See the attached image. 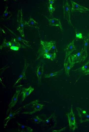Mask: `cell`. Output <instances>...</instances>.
Here are the masks:
<instances>
[{
    "label": "cell",
    "instance_id": "cell-16",
    "mask_svg": "<svg viewBox=\"0 0 89 132\" xmlns=\"http://www.w3.org/2000/svg\"><path fill=\"white\" fill-rule=\"evenodd\" d=\"M18 126V131L20 132H31L33 129L30 127L25 126L17 122Z\"/></svg>",
    "mask_w": 89,
    "mask_h": 132
},
{
    "label": "cell",
    "instance_id": "cell-26",
    "mask_svg": "<svg viewBox=\"0 0 89 132\" xmlns=\"http://www.w3.org/2000/svg\"><path fill=\"white\" fill-rule=\"evenodd\" d=\"M38 22L32 18H30L29 20L27 22L25 21V24H26L31 27H36L38 24Z\"/></svg>",
    "mask_w": 89,
    "mask_h": 132
},
{
    "label": "cell",
    "instance_id": "cell-13",
    "mask_svg": "<svg viewBox=\"0 0 89 132\" xmlns=\"http://www.w3.org/2000/svg\"><path fill=\"white\" fill-rule=\"evenodd\" d=\"M34 90V88L30 86L28 88H23L21 93L22 94V101L23 102L26 98Z\"/></svg>",
    "mask_w": 89,
    "mask_h": 132
},
{
    "label": "cell",
    "instance_id": "cell-22",
    "mask_svg": "<svg viewBox=\"0 0 89 132\" xmlns=\"http://www.w3.org/2000/svg\"><path fill=\"white\" fill-rule=\"evenodd\" d=\"M10 42L11 44V46L17 47L20 48H25L24 45L20 43L14 38H12Z\"/></svg>",
    "mask_w": 89,
    "mask_h": 132
},
{
    "label": "cell",
    "instance_id": "cell-12",
    "mask_svg": "<svg viewBox=\"0 0 89 132\" xmlns=\"http://www.w3.org/2000/svg\"><path fill=\"white\" fill-rule=\"evenodd\" d=\"M21 107H20L14 112H11V109L10 113L8 116L4 120V128H5L6 127L9 121L11 119L13 118L15 115L18 114L19 112L21 110Z\"/></svg>",
    "mask_w": 89,
    "mask_h": 132
},
{
    "label": "cell",
    "instance_id": "cell-27",
    "mask_svg": "<svg viewBox=\"0 0 89 132\" xmlns=\"http://www.w3.org/2000/svg\"><path fill=\"white\" fill-rule=\"evenodd\" d=\"M62 69L54 73H49L44 75V77L45 78H48L54 76L58 75L63 70Z\"/></svg>",
    "mask_w": 89,
    "mask_h": 132
},
{
    "label": "cell",
    "instance_id": "cell-14",
    "mask_svg": "<svg viewBox=\"0 0 89 132\" xmlns=\"http://www.w3.org/2000/svg\"><path fill=\"white\" fill-rule=\"evenodd\" d=\"M83 39L84 41V47L83 48V53L85 59L88 56L87 49L89 44V35L88 34L87 35L84 37Z\"/></svg>",
    "mask_w": 89,
    "mask_h": 132
},
{
    "label": "cell",
    "instance_id": "cell-10",
    "mask_svg": "<svg viewBox=\"0 0 89 132\" xmlns=\"http://www.w3.org/2000/svg\"><path fill=\"white\" fill-rule=\"evenodd\" d=\"M21 91V90L17 89L16 93L12 98L11 102L9 105L8 109L7 111V114L8 113L10 109H11L16 104L18 101V97Z\"/></svg>",
    "mask_w": 89,
    "mask_h": 132
},
{
    "label": "cell",
    "instance_id": "cell-29",
    "mask_svg": "<svg viewBox=\"0 0 89 132\" xmlns=\"http://www.w3.org/2000/svg\"><path fill=\"white\" fill-rule=\"evenodd\" d=\"M43 120L38 116H36L33 119V121L35 123L39 124Z\"/></svg>",
    "mask_w": 89,
    "mask_h": 132
},
{
    "label": "cell",
    "instance_id": "cell-23",
    "mask_svg": "<svg viewBox=\"0 0 89 132\" xmlns=\"http://www.w3.org/2000/svg\"><path fill=\"white\" fill-rule=\"evenodd\" d=\"M44 58L50 59L51 61H53L55 59L56 56V53L53 52L52 53H45L44 55Z\"/></svg>",
    "mask_w": 89,
    "mask_h": 132
},
{
    "label": "cell",
    "instance_id": "cell-3",
    "mask_svg": "<svg viewBox=\"0 0 89 132\" xmlns=\"http://www.w3.org/2000/svg\"><path fill=\"white\" fill-rule=\"evenodd\" d=\"M63 9L64 18L67 21L69 24L72 25L70 20V6L67 0L64 1Z\"/></svg>",
    "mask_w": 89,
    "mask_h": 132
},
{
    "label": "cell",
    "instance_id": "cell-1",
    "mask_svg": "<svg viewBox=\"0 0 89 132\" xmlns=\"http://www.w3.org/2000/svg\"><path fill=\"white\" fill-rule=\"evenodd\" d=\"M23 20L22 10L21 8L18 10L17 13V20L18 26L17 29L22 37L23 38L24 37V35L23 31L24 22Z\"/></svg>",
    "mask_w": 89,
    "mask_h": 132
},
{
    "label": "cell",
    "instance_id": "cell-6",
    "mask_svg": "<svg viewBox=\"0 0 89 132\" xmlns=\"http://www.w3.org/2000/svg\"><path fill=\"white\" fill-rule=\"evenodd\" d=\"M72 7V12H79L81 13L86 12L89 11V9L84 6L80 5L75 2L71 1Z\"/></svg>",
    "mask_w": 89,
    "mask_h": 132
},
{
    "label": "cell",
    "instance_id": "cell-9",
    "mask_svg": "<svg viewBox=\"0 0 89 132\" xmlns=\"http://www.w3.org/2000/svg\"><path fill=\"white\" fill-rule=\"evenodd\" d=\"M64 65L66 74L67 75H69L70 70L74 65V64L72 62L70 56L64 62Z\"/></svg>",
    "mask_w": 89,
    "mask_h": 132
},
{
    "label": "cell",
    "instance_id": "cell-25",
    "mask_svg": "<svg viewBox=\"0 0 89 132\" xmlns=\"http://www.w3.org/2000/svg\"><path fill=\"white\" fill-rule=\"evenodd\" d=\"M80 70L85 74L89 73V60L80 68Z\"/></svg>",
    "mask_w": 89,
    "mask_h": 132
},
{
    "label": "cell",
    "instance_id": "cell-34",
    "mask_svg": "<svg viewBox=\"0 0 89 132\" xmlns=\"http://www.w3.org/2000/svg\"><path fill=\"white\" fill-rule=\"evenodd\" d=\"M85 75H89V73H87V74H85Z\"/></svg>",
    "mask_w": 89,
    "mask_h": 132
},
{
    "label": "cell",
    "instance_id": "cell-19",
    "mask_svg": "<svg viewBox=\"0 0 89 132\" xmlns=\"http://www.w3.org/2000/svg\"><path fill=\"white\" fill-rule=\"evenodd\" d=\"M10 31L11 32V33L13 34L12 36H14V38L16 40L18 41H19L22 42L24 44L27 46L30 47L28 45L29 42L27 40L22 38L21 37L17 35H16L14 33L10 30Z\"/></svg>",
    "mask_w": 89,
    "mask_h": 132
},
{
    "label": "cell",
    "instance_id": "cell-18",
    "mask_svg": "<svg viewBox=\"0 0 89 132\" xmlns=\"http://www.w3.org/2000/svg\"><path fill=\"white\" fill-rule=\"evenodd\" d=\"M44 72V67L43 66H38L36 71V75L37 76L38 82H41V79Z\"/></svg>",
    "mask_w": 89,
    "mask_h": 132
},
{
    "label": "cell",
    "instance_id": "cell-33",
    "mask_svg": "<svg viewBox=\"0 0 89 132\" xmlns=\"http://www.w3.org/2000/svg\"><path fill=\"white\" fill-rule=\"evenodd\" d=\"M55 1L54 0H49V3L50 4H53Z\"/></svg>",
    "mask_w": 89,
    "mask_h": 132
},
{
    "label": "cell",
    "instance_id": "cell-11",
    "mask_svg": "<svg viewBox=\"0 0 89 132\" xmlns=\"http://www.w3.org/2000/svg\"><path fill=\"white\" fill-rule=\"evenodd\" d=\"M56 117L54 113L52 114L48 118L44 121L43 125L45 126H51L52 123L56 121Z\"/></svg>",
    "mask_w": 89,
    "mask_h": 132
},
{
    "label": "cell",
    "instance_id": "cell-7",
    "mask_svg": "<svg viewBox=\"0 0 89 132\" xmlns=\"http://www.w3.org/2000/svg\"><path fill=\"white\" fill-rule=\"evenodd\" d=\"M78 115L80 118L81 123L85 122H89V115L87 114L86 112L79 107H77Z\"/></svg>",
    "mask_w": 89,
    "mask_h": 132
},
{
    "label": "cell",
    "instance_id": "cell-24",
    "mask_svg": "<svg viewBox=\"0 0 89 132\" xmlns=\"http://www.w3.org/2000/svg\"><path fill=\"white\" fill-rule=\"evenodd\" d=\"M48 43L50 49V51L51 50L53 52L57 53L58 52L57 49L55 41H50L48 42Z\"/></svg>",
    "mask_w": 89,
    "mask_h": 132
},
{
    "label": "cell",
    "instance_id": "cell-35",
    "mask_svg": "<svg viewBox=\"0 0 89 132\" xmlns=\"http://www.w3.org/2000/svg\"><path fill=\"white\" fill-rule=\"evenodd\" d=\"M88 34L89 35V33Z\"/></svg>",
    "mask_w": 89,
    "mask_h": 132
},
{
    "label": "cell",
    "instance_id": "cell-2",
    "mask_svg": "<svg viewBox=\"0 0 89 132\" xmlns=\"http://www.w3.org/2000/svg\"><path fill=\"white\" fill-rule=\"evenodd\" d=\"M67 116L70 130L74 131L77 127L76 124L75 118L73 112L72 105L70 112L66 114Z\"/></svg>",
    "mask_w": 89,
    "mask_h": 132
},
{
    "label": "cell",
    "instance_id": "cell-32",
    "mask_svg": "<svg viewBox=\"0 0 89 132\" xmlns=\"http://www.w3.org/2000/svg\"><path fill=\"white\" fill-rule=\"evenodd\" d=\"M20 48L19 47H17L11 46L10 47V49L11 50L16 51L18 50Z\"/></svg>",
    "mask_w": 89,
    "mask_h": 132
},
{
    "label": "cell",
    "instance_id": "cell-31",
    "mask_svg": "<svg viewBox=\"0 0 89 132\" xmlns=\"http://www.w3.org/2000/svg\"><path fill=\"white\" fill-rule=\"evenodd\" d=\"M76 37L80 39H83V37L82 34L81 33H76Z\"/></svg>",
    "mask_w": 89,
    "mask_h": 132
},
{
    "label": "cell",
    "instance_id": "cell-8",
    "mask_svg": "<svg viewBox=\"0 0 89 132\" xmlns=\"http://www.w3.org/2000/svg\"><path fill=\"white\" fill-rule=\"evenodd\" d=\"M76 50V48L74 45V40H73L70 43L66 46L65 49L66 55L64 61V62L66 61L67 59L70 54Z\"/></svg>",
    "mask_w": 89,
    "mask_h": 132
},
{
    "label": "cell",
    "instance_id": "cell-30",
    "mask_svg": "<svg viewBox=\"0 0 89 132\" xmlns=\"http://www.w3.org/2000/svg\"><path fill=\"white\" fill-rule=\"evenodd\" d=\"M48 8L50 15H51L55 10V8L53 7L52 4H50L49 6L48 7Z\"/></svg>",
    "mask_w": 89,
    "mask_h": 132
},
{
    "label": "cell",
    "instance_id": "cell-15",
    "mask_svg": "<svg viewBox=\"0 0 89 132\" xmlns=\"http://www.w3.org/2000/svg\"><path fill=\"white\" fill-rule=\"evenodd\" d=\"M49 25L51 26H58L62 31L63 30L62 26L59 19L55 18L51 19H48Z\"/></svg>",
    "mask_w": 89,
    "mask_h": 132
},
{
    "label": "cell",
    "instance_id": "cell-5",
    "mask_svg": "<svg viewBox=\"0 0 89 132\" xmlns=\"http://www.w3.org/2000/svg\"><path fill=\"white\" fill-rule=\"evenodd\" d=\"M70 56L72 62L74 64L81 62H83L85 60L84 55L83 48L80 51Z\"/></svg>",
    "mask_w": 89,
    "mask_h": 132
},
{
    "label": "cell",
    "instance_id": "cell-17",
    "mask_svg": "<svg viewBox=\"0 0 89 132\" xmlns=\"http://www.w3.org/2000/svg\"><path fill=\"white\" fill-rule=\"evenodd\" d=\"M29 64L26 63V60H25L24 65V69H23L22 72L19 76L18 79L14 84V85L16 84L22 79H26V77L25 75V72L26 70L29 65Z\"/></svg>",
    "mask_w": 89,
    "mask_h": 132
},
{
    "label": "cell",
    "instance_id": "cell-20",
    "mask_svg": "<svg viewBox=\"0 0 89 132\" xmlns=\"http://www.w3.org/2000/svg\"><path fill=\"white\" fill-rule=\"evenodd\" d=\"M40 43L43 47L44 54L49 53L50 51V49L48 42L41 40Z\"/></svg>",
    "mask_w": 89,
    "mask_h": 132
},
{
    "label": "cell",
    "instance_id": "cell-28",
    "mask_svg": "<svg viewBox=\"0 0 89 132\" xmlns=\"http://www.w3.org/2000/svg\"><path fill=\"white\" fill-rule=\"evenodd\" d=\"M11 43L10 41H7L5 38L3 39V41L2 44L0 45V48L1 49L3 47H11Z\"/></svg>",
    "mask_w": 89,
    "mask_h": 132
},
{
    "label": "cell",
    "instance_id": "cell-21",
    "mask_svg": "<svg viewBox=\"0 0 89 132\" xmlns=\"http://www.w3.org/2000/svg\"><path fill=\"white\" fill-rule=\"evenodd\" d=\"M8 7L7 6L1 18L2 20H8L12 16V13L10 11H8Z\"/></svg>",
    "mask_w": 89,
    "mask_h": 132
},
{
    "label": "cell",
    "instance_id": "cell-4",
    "mask_svg": "<svg viewBox=\"0 0 89 132\" xmlns=\"http://www.w3.org/2000/svg\"><path fill=\"white\" fill-rule=\"evenodd\" d=\"M28 104L31 106L33 108L32 111L30 112H24L22 113L32 114L33 113L41 110L43 108L44 105L39 103V101L36 100L31 102Z\"/></svg>",
    "mask_w": 89,
    "mask_h": 132
}]
</instances>
